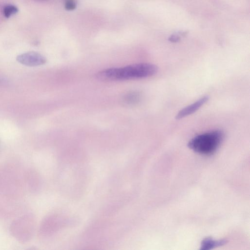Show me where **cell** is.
<instances>
[{"label": "cell", "instance_id": "obj_10", "mask_svg": "<svg viewBox=\"0 0 250 250\" xmlns=\"http://www.w3.org/2000/svg\"><path fill=\"white\" fill-rule=\"evenodd\" d=\"M1 80H0V82H1Z\"/></svg>", "mask_w": 250, "mask_h": 250}, {"label": "cell", "instance_id": "obj_4", "mask_svg": "<svg viewBox=\"0 0 250 250\" xmlns=\"http://www.w3.org/2000/svg\"><path fill=\"white\" fill-rule=\"evenodd\" d=\"M208 100V97L204 96L195 102L193 104L183 108L177 114L175 118L177 120L181 119L188 116L198 110Z\"/></svg>", "mask_w": 250, "mask_h": 250}, {"label": "cell", "instance_id": "obj_6", "mask_svg": "<svg viewBox=\"0 0 250 250\" xmlns=\"http://www.w3.org/2000/svg\"><path fill=\"white\" fill-rule=\"evenodd\" d=\"M19 11L17 6L12 4H8L4 6L3 8V14L7 18L16 14Z\"/></svg>", "mask_w": 250, "mask_h": 250}, {"label": "cell", "instance_id": "obj_8", "mask_svg": "<svg viewBox=\"0 0 250 250\" xmlns=\"http://www.w3.org/2000/svg\"><path fill=\"white\" fill-rule=\"evenodd\" d=\"M64 6L66 10H73L77 6L76 0H64Z\"/></svg>", "mask_w": 250, "mask_h": 250}, {"label": "cell", "instance_id": "obj_1", "mask_svg": "<svg viewBox=\"0 0 250 250\" xmlns=\"http://www.w3.org/2000/svg\"><path fill=\"white\" fill-rule=\"evenodd\" d=\"M158 67L150 63H140L122 67L110 68L99 71L96 77L101 80L116 81L150 77L158 71Z\"/></svg>", "mask_w": 250, "mask_h": 250}, {"label": "cell", "instance_id": "obj_3", "mask_svg": "<svg viewBox=\"0 0 250 250\" xmlns=\"http://www.w3.org/2000/svg\"><path fill=\"white\" fill-rule=\"evenodd\" d=\"M17 60L20 63L28 66H37L44 64L46 59L42 55L36 52H28L19 55Z\"/></svg>", "mask_w": 250, "mask_h": 250}, {"label": "cell", "instance_id": "obj_2", "mask_svg": "<svg viewBox=\"0 0 250 250\" xmlns=\"http://www.w3.org/2000/svg\"><path fill=\"white\" fill-rule=\"evenodd\" d=\"M223 138V132L215 130L195 136L189 141L188 146L197 153L209 155L216 151Z\"/></svg>", "mask_w": 250, "mask_h": 250}, {"label": "cell", "instance_id": "obj_5", "mask_svg": "<svg viewBox=\"0 0 250 250\" xmlns=\"http://www.w3.org/2000/svg\"><path fill=\"white\" fill-rule=\"evenodd\" d=\"M226 239L214 240L211 237H207L201 242V250H208L213 248L223 246L227 243Z\"/></svg>", "mask_w": 250, "mask_h": 250}, {"label": "cell", "instance_id": "obj_7", "mask_svg": "<svg viewBox=\"0 0 250 250\" xmlns=\"http://www.w3.org/2000/svg\"><path fill=\"white\" fill-rule=\"evenodd\" d=\"M140 99V95L138 92H131L127 94L124 98V101L128 104H133L137 103Z\"/></svg>", "mask_w": 250, "mask_h": 250}, {"label": "cell", "instance_id": "obj_9", "mask_svg": "<svg viewBox=\"0 0 250 250\" xmlns=\"http://www.w3.org/2000/svg\"><path fill=\"white\" fill-rule=\"evenodd\" d=\"M38 0V1H46V0Z\"/></svg>", "mask_w": 250, "mask_h": 250}]
</instances>
